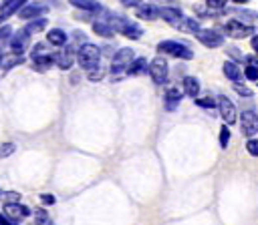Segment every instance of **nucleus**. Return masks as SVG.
<instances>
[{"label":"nucleus","mask_w":258,"mask_h":225,"mask_svg":"<svg viewBox=\"0 0 258 225\" xmlns=\"http://www.w3.org/2000/svg\"><path fill=\"white\" fill-rule=\"evenodd\" d=\"M77 60H79L81 68H85L87 72L93 70V68H97L99 62H101V50H99V46H95L91 42H83L79 46V50H77Z\"/></svg>","instance_id":"obj_1"},{"label":"nucleus","mask_w":258,"mask_h":225,"mask_svg":"<svg viewBox=\"0 0 258 225\" xmlns=\"http://www.w3.org/2000/svg\"><path fill=\"white\" fill-rule=\"evenodd\" d=\"M157 50L163 52V54L175 56V58H183V60H191L194 58L191 48L187 44H183V42H177V40H161L157 44Z\"/></svg>","instance_id":"obj_2"},{"label":"nucleus","mask_w":258,"mask_h":225,"mask_svg":"<svg viewBox=\"0 0 258 225\" xmlns=\"http://www.w3.org/2000/svg\"><path fill=\"white\" fill-rule=\"evenodd\" d=\"M224 32L232 38H246V36H252L254 34V26L252 24H246L244 20L240 18H234V20H228L224 22Z\"/></svg>","instance_id":"obj_3"},{"label":"nucleus","mask_w":258,"mask_h":225,"mask_svg":"<svg viewBox=\"0 0 258 225\" xmlns=\"http://www.w3.org/2000/svg\"><path fill=\"white\" fill-rule=\"evenodd\" d=\"M135 54H133V48H119L111 60V72L113 74H121V72H127L129 64L133 62Z\"/></svg>","instance_id":"obj_4"},{"label":"nucleus","mask_w":258,"mask_h":225,"mask_svg":"<svg viewBox=\"0 0 258 225\" xmlns=\"http://www.w3.org/2000/svg\"><path fill=\"white\" fill-rule=\"evenodd\" d=\"M196 38H198L204 46H208V48H218V46L224 44V36H222L218 30H214V28H200V30L196 32Z\"/></svg>","instance_id":"obj_5"},{"label":"nucleus","mask_w":258,"mask_h":225,"mask_svg":"<svg viewBox=\"0 0 258 225\" xmlns=\"http://www.w3.org/2000/svg\"><path fill=\"white\" fill-rule=\"evenodd\" d=\"M149 76L153 78L155 84H163L167 82V62L163 56H155L149 62Z\"/></svg>","instance_id":"obj_6"},{"label":"nucleus","mask_w":258,"mask_h":225,"mask_svg":"<svg viewBox=\"0 0 258 225\" xmlns=\"http://www.w3.org/2000/svg\"><path fill=\"white\" fill-rule=\"evenodd\" d=\"M240 129L244 137H254L258 133V113L254 110H244L240 115Z\"/></svg>","instance_id":"obj_7"},{"label":"nucleus","mask_w":258,"mask_h":225,"mask_svg":"<svg viewBox=\"0 0 258 225\" xmlns=\"http://www.w3.org/2000/svg\"><path fill=\"white\" fill-rule=\"evenodd\" d=\"M218 108H220V115H222V119H224L226 125L236 123V119H238V115H236V106H234V102H232L228 96H224V94L218 96Z\"/></svg>","instance_id":"obj_8"},{"label":"nucleus","mask_w":258,"mask_h":225,"mask_svg":"<svg viewBox=\"0 0 258 225\" xmlns=\"http://www.w3.org/2000/svg\"><path fill=\"white\" fill-rule=\"evenodd\" d=\"M48 10V6H44L42 2H30V4H24L20 10H18V16L28 20V18H38L42 16L44 12Z\"/></svg>","instance_id":"obj_9"},{"label":"nucleus","mask_w":258,"mask_h":225,"mask_svg":"<svg viewBox=\"0 0 258 225\" xmlns=\"http://www.w3.org/2000/svg\"><path fill=\"white\" fill-rule=\"evenodd\" d=\"M28 38H30V34L22 28V30H18L12 38H10V48H12V52L14 54H22L24 50H26V46H28Z\"/></svg>","instance_id":"obj_10"},{"label":"nucleus","mask_w":258,"mask_h":225,"mask_svg":"<svg viewBox=\"0 0 258 225\" xmlns=\"http://www.w3.org/2000/svg\"><path fill=\"white\" fill-rule=\"evenodd\" d=\"M52 64H56V56L50 54V52H42V54H38V56L32 58V68L38 70V72L48 70Z\"/></svg>","instance_id":"obj_11"},{"label":"nucleus","mask_w":258,"mask_h":225,"mask_svg":"<svg viewBox=\"0 0 258 225\" xmlns=\"http://www.w3.org/2000/svg\"><path fill=\"white\" fill-rule=\"evenodd\" d=\"M159 16H161L165 22H169L171 26H177V24L181 22V18H183L181 10L175 8V6H163V8H159Z\"/></svg>","instance_id":"obj_12"},{"label":"nucleus","mask_w":258,"mask_h":225,"mask_svg":"<svg viewBox=\"0 0 258 225\" xmlns=\"http://www.w3.org/2000/svg\"><path fill=\"white\" fill-rule=\"evenodd\" d=\"M93 30H95V34L105 36V38H111V36L117 32V30L113 28V24L109 22L107 16H101L99 20H95V22H93Z\"/></svg>","instance_id":"obj_13"},{"label":"nucleus","mask_w":258,"mask_h":225,"mask_svg":"<svg viewBox=\"0 0 258 225\" xmlns=\"http://www.w3.org/2000/svg\"><path fill=\"white\" fill-rule=\"evenodd\" d=\"M54 56H56V66L62 68V70H69L73 66V62H75V48L73 46H67L64 50L56 52Z\"/></svg>","instance_id":"obj_14"},{"label":"nucleus","mask_w":258,"mask_h":225,"mask_svg":"<svg viewBox=\"0 0 258 225\" xmlns=\"http://www.w3.org/2000/svg\"><path fill=\"white\" fill-rule=\"evenodd\" d=\"M6 215H8L10 219H14V221H20V219H24V217L30 215V209H28L26 205H20V203L16 201V203H8V205H6Z\"/></svg>","instance_id":"obj_15"},{"label":"nucleus","mask_w":258,"mask_h":225,"mask_svg":"<svg viewBox=\"0 0 258 225\" xmlns=\"http://www.w3.org/2000/svg\"><path fill=\"white\" fill-rule=\"evenodd\" d=\"M69 4L85 12H103V6L99 0H69Z\"/></svg>","instance_id":"obj_16"},{"label":"nucleus","mask_w":258,"mask_h":225,"mask_svg":"<svg viewBox=\"0 0 258 225\" xmlns=\"http://www.w3.org/2000/svg\"><path fill=\"white\" fill-rule=\"evenodd\" d=\"M222 70H224L226 78H230L232 82H240V80H242V76H244V72L240 70V66H238L236 62H232V60H226V62H224V66H222Z\"/></svg>","instance_id":"obj_17"},{"label":"nucleus","mask_w":258,"mask_h":225,"mask_svg":"<svg viewBox=\"0 0 258 225\" xmlns=\"http://www.w3.org/2000/svg\"><path fill=\"white\" fill-rule=\"evenodd\" d=\"M24 4H26V0H8V2L2 6V10H0V24H2V20H6L8 16L16 14Z\"/></svg>","instance_id":"obj_18"},{"label":"nucleus","mask_w":258,"mask_h":225,"mask_svg":"<svg viewBox=\"0 0 258 225\" xmlns=\"http://www.w3.org/2000/svg\"><path fill=\"white\" fill-rule=\"evenodd\" d=\"M179 102H181V92L177 88H169L165 92V96H163V106L167 110H175L179 106Z\"/></svg>","instance_id":"obj_19"},{"label":"nucleus","mask_w":258,"mask_h":225,"mask_svg":"<svg viewBox=\"0 0 258 225\" xmlns=\"http://www.w3.org/2000/svg\"><path fill=\"white\" fill-rule=\"evenodd\" d=\"M159 16V8H155L153 4H139L137 6V18L141 20H155Z\"/></svg>","instance_id":"obj_20"},{"label":"nucleus","mask_w":258,"mask_h":225,"mask_svg":"<svg viewBox=\"0 0 258 225\" xmlns=\"http://www.w3.org/2000/svg\"><path fill=\"white\" fill-rule=\"evenodd\" d=\"M147 70H149L147 58L139 56V58H133V62L129 64V68H127V74H129V76H137V74H143V72H147Z\"/></svg>","instance_id":"obj_21"},{"label":"nucleus","mask_w":258,"mask_h":225,"mask_svg":"<svg viewBox=\"0 0 258 225\" xmlns=\"http://www.w3.org/2000/svg\"><path fill=\"white\" fill-rule=\"evenodd\" d=\"M46 38H48V42H50L52 46H64V44H67V40H69L67 32H64V30H60V28H50V30H48V34H46Z\"/></svg>","instance_id":"obj_22"},{"label":"nucleus","mask_w":258,"mask_h":225,"mask_svg":"<svg viewBox=\"0 0 258 225\" xmlns=\"http://www.w3.org/2000/svg\"><path fill=\"white\" fill-rule=\"evenodd\" d=\"M183 92L191 98H198L200 94V80L196 76H185L183 78Z\"/></svg>","instance_id":"obj_23"},{"label":"nucleus","mask_w":258,"mask_h":225,"mask_svg":"<svg viewBox=\"0 0 258 225\" xmlns=\"http://www.w3.org/2000/svg\"><path fill=\"white\" fill-rule=\"evenodd\" d=\"M230 12H234L240 20H244L246 24H252V22H258V12L254 10H244V8H232Z\"/></svg>","instance_id":"obj_24"},{"label":"nucleus","mask_w":258,"mask_h":225,"mask_svg":"<svg viewBox=\"0 0 258 225\" xmlns=\"http://www.w3.org/2000/svg\"><path fill=\"white\" fill-rule=\"evenodd\" d=\"M175 28H181V30H187V32H194V34H196V32L200 30V22H198L196 18H185V16H183L181 22H179Z\"/></svg>","instance_id":"obj_25"},{"label":"nucleus","mask_w":258,"mask_h":225,"mask_svg":"<svg viewBox=\"0 0 258 225\" xmlns=\"http://www.w3.org/2000/svg\"><path fill=\"white\" fill-rule=\"evenodd\" d=\"M46 28V18H34L32 22H28L26 26H24V30L28 32V34H36V32H40V30H44Z\"/></svg>","instance_id":"obj_26"},{"label":"nucleus","mask_w":258,"mask_h":225,"mask_svg":"<svg viewBox=\"0 0 258 225\" xmlns=\"http://www.w3.org/2000/svg\"><path fill=\"white\" fill-rule=\"evenodd\" d=\"M30 225H52V221H50V215L44 209H36L34 211V221Z\"/></svg>","instance_id":"obj_27"},{"label":"nucleus","mask_w":258,"mask_h":225,"mask_svg":"<svg viewBox=\"0 0 258 225\" xmlns=\"http://www.w3.org/2000/svg\"><path fill=\"white\" fill-rule=\"evenodd\" d=\"M22 62H24L22 54H12V56H8V58H2V68H4V70H10L12 66L22 64Z\"/></svg>","instance_id":"obj_28"},{"label":"nucleus","mask_w":258,"mask_h":225,"mask_svg":"<svg viewBox=\"0 0 258 225\" xmlns=\"http://www.w3.org/2000/svg\"><path fill=\"white\" fill-rule=\"evenodd\" d=\"M87 76H89V80H93V82H97V80H101L103 76H105V68L99 64L97 68H93V70H89L87 72Z\"/></svg>","instance_id":"obj_29"},{"label":"nucleus","mask_w":258,"mask_h":225,"mask_svg":"<svg viewBox=\"0 0 258 225\" xmlns=\"http://www.w3.org/2000/svg\"><path fill=\"white\" fill-rule=\"evenodd\" d=\"M194 102H196L198 106H202V108H214V106L218 104L212 96H206V98H194Z\"/></svg>","instance_id":"obj_30"},{"label":"nucleus","mask_w":258,"mask_h":225,"mask_svg":"<svg viewBox=\"0 0 258 225\" xmlns=\"http://www.w3.org/2000/svg\"><path fill=\"white\" fill-rule=\"evenodd\" d=\"M228 143H230V129H228V125H224V127L220 129V147L226 149Z\"/></svg>","instance_id":"obj_31"},{"label":"nucleus","mask_w":258,"mask_h":225,"mask_svg":"<svg viewBox=\"0 0 258 225\" xmlns=\"http://www.w3.org/2000/svg\"><path fill=\"white\" fill-rule=\"evenodd\" d=\"M244 76L248 80H258V64H248L244 68Z\"/></svg>","instance_id":"obj_32"},{"label":"nucleus","mask_w":258,"mask_h":225,"mask_svg":"<svg viewBox=\"0 0 258 225\" xmlns=\"http://www.w3.org/2000/svg\"><path fill=\"white\" fill-rule=\"evenodd\" d=\"M234 90H236L242 98H244V96H246V98H250V96H252V90H250L248 86H242V82H234Z\"/></svg>","instance_id":"obj_33"},{"label":"nucleus","mask_w":258,"mask_h":225,"mask_svg":"<svg viewBox=\"0 0 258 225\" xmlns=\"http://www.w3.org/2000/svg\"><path fill=\"white\" fill-rule=\"evenodd\" d=\"M246 151L252 155V157H258V139H248V143H246Z\"/></svg>","instance_id":"obj_34"},{"label":"nucleus","mask_w":258,"mask_h":225,"mask_svg":"<svg viewBox=\"0 0 258 225\" xmlns=\"http://www.w3.org/2000/svg\"><path fill=\"white\" fill-rule=\"evenodd\" d=\"M12 153H14V145H12V143H4V145H0V159L8 157V155H12Z\"/></svg>","instance_id":"obj_35"},{"label":"nucleus","mask_w":258,"mask_h":225,"mask_svg":"<svg viewBox=\"0 0 258 225\" xmlns=\"http://www.w3.org/2000/svg\"><path fill=\"white\" fill-rule=\"evenodd\" d=\"M226 52H228V54H230L234 60H244V56L240 54V50H238L236 46H228V48H226Z\"/></svg>","instance_id":"obj_36"},{"label":"nucleus","mask_w":258,"mask_h":225,"mask_svg":"<svg viewBox=\"0 0 258 225\" xmlns=\"http://www.w3.org/2000/svg\"><path fill=\"white\" fill-rule=\"evenodd\" d=\"M226 4H228V0H208V6L210 8H216V10H222Z\"/></svg>","instance_id":"obj_37"},{"label":"nucleus","mask_w":258,"mask_h":225,"mask_svg":"<svg viewBox=\"0 0 258 225\" xmlns=\"http://www.w3.org/2000/svg\"><path fill=\"white\" fill-rule=\"evenodd\" d=\"M10 34H12V28H10V26H8V24H4V26H2V28H0V40H2V42H4V40H6V38H10Z\"/></svg>","instance_id":"obj_38"},{"label":"nucleus","mask_w":258,"mask_h":225,"mask_svg":"<svg viewBox=\"0 0 258 225\" xmlns=\"http://www.w3.org/2000/svg\"><path fill=\"white\" fill-rule=\"evenodd\" d=\"M40 201H42L44 205H52L56 199H54V195H48V193H44V195H40Z\"/></svg>","instance_id":"obj_39"},{"label":"nucleus","mask_w":258,"mask_h":225,"mask_svg":"<svg viewBox=\"0 0 258 225\" xmlns=\"http://www.w3.org/2000/svg\"><path fill=\"white\" fill-rule=\"evenodd\" d=\"M0 225H18V221H14V219H10V217L0 213Z\"/></svg>","instance_id":"obj_40"},{"label":"nucleus","mask_w":258,"mask_h":225,"mask_svg":"<svg viewBox=\"0 0 258 225\" xmlns=\"http://www.w3.org/2000/svg\"><path fill=\"white\" fill-rule=\"evenodd\" d=\"M18 199H20V193H14V191L6 193V201H8V203H16Z\"/></svg>","instance_id":"obj_41"},{"label":"nucleus","mask_w":258,"mask_h":225,"mask_svg":"<svg viewBox=\"0 0 258 225\" xmlns=\"http://www.w3.org/2000/svg\"><path fill=\"white\" fill-rule=\"evenodd\" d=\"M121 4L127 6V8H137L141 4V0H121Z\"/></svg>","instance_id":"obj_42"},{"label":"nucleus","mask_w":258,"mask_h":225,"mask_svg":"<svg viewBox=\"0 0 258 225\" xmlns=\"http://www.w3.org/2000/svg\"><path fill=\"white\" fill-rule=\"evenodd\" d=\"M250 44H252V48H254V52L258 54V34H254V36H252V40H250Z\"/></svg>","instance_id":"obj_43"},{"label":"nucleus","mask_w":258,"mask_h":225,"mask_svg":"<svg viewBox=\"0 0 258 225\" xmlns=\"http://www.w3.org/2000/svg\"><path fill=\"white\" fill-rule=\"evenodd\" d=\"M2 58H4V54H2V48H0V66H2Z\"/></svg>","instance_id":"obj_44"}]
</instances>
